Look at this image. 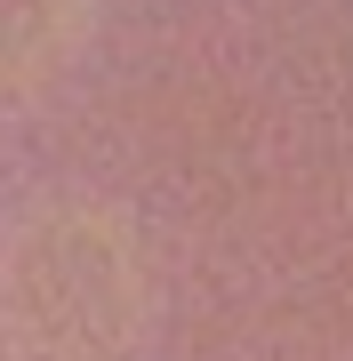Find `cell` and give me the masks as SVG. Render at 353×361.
I'll return each mask as SVG.
<instances>
[{
    "mask_svg": "<svg viewBox=\"0 0 353 361\" xmlns=\"http://www.w3.org/2000/svg\"><path fill=\"white\" fill-rule=\"evenodd\" d=\"M144 273L129 233L97 209H40L0 257V337L16 361H129Z\"/></svg>",
    "mask_w": 353,
    "mask_h": 361,
    "instance_id": "cell-1",
    "label": "cell"
},
{
    "mask_svg": "<svg viewBox=\"0 0 353 361\" xmlns=\"http://www.w3.org/2000/svg\"><path fill=\"white\" fill-rule=\"evenodd\" d=\"M80 0H0V80H32L73 40Z\"/></svg>",
    "mask_w": 353,
    "mask_h": 361,
    "instance_id": "cell-2",
    "label": "cell"
}]
</instances>
